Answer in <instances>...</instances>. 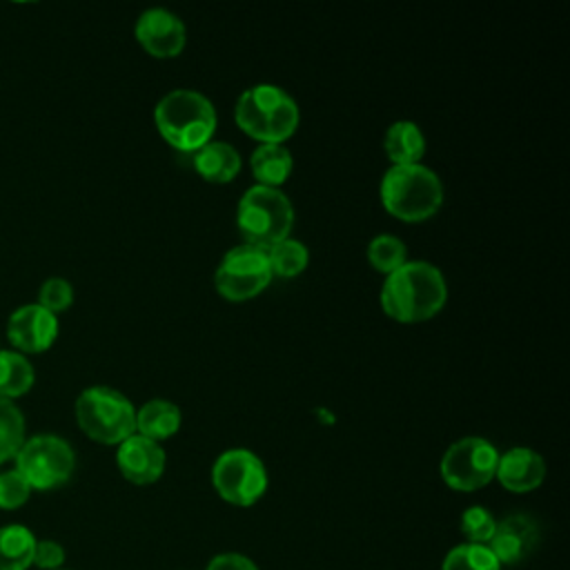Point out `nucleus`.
I'll return each mask as SVG.
<instances>
[{
	"mask_svg": "<svg viewBox=\"0 0 570 570\" xmlns=\"http://www.w3.org/2000/svg\"><path fill=\"white\" fill-rule=\"evenodd\" d=\"M499 450L483 436H463L448 445L439 474L454 492H476L494 481Z\"/></svg>",
	"mask_w": 570,
	"mask_h": 570,
	"instance_id": "6e6552de",
	"label": "nucleus"
},
{
	"mask_svg": "<svg viewBox=\"0 0 570 570\" xmlns=\"http://www.w3.org/2000/svg\"><path fill=\"white\" fill-rule=\"evenodd\" d=\"M272 276L276 278H294L303 274L309 265V249L298 238H281L265 249Z\"/></svg>",
	"mask_w": 570,
	"mask_h": 570,
	"instance_id": "412c9836",
	"label": "nucleus"
},
{
	"mask_svg": "<svg viewBox=\"0 0 570 570\" xmlns=\"http://www.w3.org/2000/svg\"><path fill=\"white\" fill-rule=\"evenodd\" d=\"M367 263L379 274L387 276L407 261L405 243L394 234H379L367 243Z\"/></svg>",
	"mask_w": 570,
	"mask_h": 570,
	"instance_id": "5701e85b",
	"label": "nucleus"
},
{
	"mask_svg": "<svg viewBox=\"0 0 570 570\" xmlns=\"http://www.w3.org/2000/svg\"><path fill=\"white\" fill-rule=\"evenodd\" d=\"M65 563V548L53 539L36 541L33 548V563L40 570H60Z\"/></svg>",
	"mask_w": 570,
	"mask_h": 570,
	"instance_id": "c85d7f7f",
	"label": "nucleus"
},
{
	"mask_svg": "<svg viewBox=\"0 0 570 570\" xmlns=\"http://www.w3.org/2000/svg\"><path fill=\"white\" fill-rule=\"evenodd\" d=\"M29 494H31V488L18 470L0 472V508L2 510H16L24 505Z\"/></svg>",
	"mask_w": 570,
	"mask_h": 570,
	"instance_id": "cd10ccee",
	"label": "nucleus"
},
{
	"mask_svg": "<svg viewBox=\"0 0 570 570\" xmlns=\"http://www.w3.org/2000/svg\"><path fill=\"white\" fill-rule=\"evenodd\" d=\"M60 570H62V568H60Z\"/></svg>",
	"mask_w": 570,
	"mask_h": 570,
	"instance_id": "7c9ffc66",
	"label": "nucleus"
},
{
	"mask_svg": "<svg viewBox=\"0 0 570 570\" xmlns=\"http://www.w3.org/2000/svg\"><path fill=\"white\" fill-rule=\"evenodd\" d=\"M379 303L385 316L401 325L425 323L448 303L445 276L428 261H405L383 278Z\"/></svg>",
	"mask_w": 570,
	"mask_h": 570,
	"instance_id": "f257e3e1",
	"label": "nucleus"
},
{
	"mask_svg": "<svg viewBox=\"0 0 570 570\" xmlns=\"http://www.w3.org/2000/svg\"><path fill=\"white\" fill-rule=\"evenodd\" d=\"M76 468L71 445L56 434H36L16 454V470L31 490H53L67 483Z\"/></svg>",
	"mask_w": 570,
	"mask_h": 570,
	"instance_id": "9d476101",
	"label": "nucleus"
},
{
	"mask_svg": "<svg viewBox=\"0 0 570 570\" xmlns=\"http://www.w3.org/2000/svg\"><path fill=\"white\" fill-rule=\"evenodd\" d=\"M249 169L254 176V185L281 189L287 183L294 169L292 151L281 142H263L249 156Z\"/></svg>",
	"mask_w": 570,
	"mask_h": 570,
	"instance_id": "f3484780",
	"label": "nucleus"
},
{
	"mask_svg": "<svg viewBox=\"0 0 570 570\" xmlns=\"http://www.w3.org/2000/svg\"><path fill=\"white\" fill-rule=\"evenodd\" d=\"M428 149L425 134L414 120H394L383 136V151L390 165H416Z\"/></svg>",
	"mask_w": 570,
	"mask_h": 570,
	"instance_id": "a211bd4d",
	"label": "nucleus"
},
{
	"mask_svg": "<svg viewBox=\"0 0 570 570\" xmlns=\"http://www.w3.org/2000/svg\"><path fill=\"white\" fill-rule=\"evenodd\" d=\"M272 278L265 249L240 243L223 254L214 272V287L225 301L245 303L263 294Z\"/></svg>",
	"mask_w": 570,
	"mask_h": 570,
	"instance_id": "1a4fd4ad",
	"label": "nucleus"
},
{
	"mask_svg": "<svg viewBox=\"0 0 570 570\" xmlns=\"http://www.w3.org/2000/svg\"><path fill=\"white\" fill-rule=\"evenodd\" d=\"M236 227L243 243L267 249L289 236L294 227V205L283 189L252 185L236 205Z\"/></svg>",
	"mask_w": 570,
	"mask_h": 570,
	"instance_id": "39448f33",
	"label": "nucleus"
},
{
	"mask_svg": "<svg viewBox=\"0 0 570 570\" xmlns=\"http://www.w3.org/2000/svg\"><path fill=\"white\" fill-rule=\"evenodd\" d=\"M379 198L392 218L423 223L441 209L445 191L436 171L423 163L390 165L381 178Z\"/></svg>",
	"mask_w": 570,
	"mask_h": 570,
	"instance_id": "20e7f679",
	"label": "nucleus"
},
{
	"mask_svg": "<svg viewBox=\"0 0 570 570\" xmlns=\"http://www.w3.org/2000/svg\"><path fill=\"white\" fill-rule=\"evenodd\" d=\"M205 570H258V566L240 552H220L209 559Z\"/></svg>",
	"mask_w": 570,
	"mask_h": 570,
	"instance_id": "c756f323",
	"label": "nucleus"
},
{
	"mask_svg": "<svg viewBox=\"0 0 570 570\" xmlns=\"http://www.w3.org/2000/svg\"><path fill=\"white\" fill-rule=\"evenodd\" d=\"M160 138L180 154H194L214 140L218 114L214 102L196 89H171L154 107Z\"/></svg>",
	"mask_w": 570,
	"mask_h": 570,
	"instance_id": "f03ea898",
	"label": "nucleus"
},
{
	"mask_svg": "<svg viewBox=\"0 0 570 570\" xmlns=\"http://www.w3.org/2000/svg\"><path fill=\"white\" fill-rule=\"evenodd\" d=\"M494 479L512 494L532 492L546 479V461L537 450L514 445L505 452H499Z\"/></svg>",
	"mask_w": 570,
	"mask_h": 570,
	"instance_id": "2eb2a0df",
	"label": "nucleus"
},
{
	"mask_svg": "<svg viewBox=\"0 0 570 570\" xmlns=\"http://www.w3.org/2000/svg\"><path fill=\"white\" fill-rule=\"evenodd\" d=\"M212 485L223 501L249 508L267 492L269 476L258 454L245 448H232L216 456L212 465Z\"/></svg>",
	"mask_w": 570,
	"mask_h": 570,
	"instance_id": "0eeeda50",
	"label": "nucleus"
},
{
	"mask_svg": "<svg viewBox=\"0 0 570 570\" xmlns=\"http://www.w3.org/2000/svg\"><path fill=\"white\" fill-rule=\"evenodd\" d=\"M7 336L20 354H38L53 345L58 336V318L38 303L22 305L9 316Z\"/></svg>",
	"mask_w": 570,
	"mask_h": 570,
	"instance_id": "4468645a",
	"label": "nucleus"
},
{
	"mask_svg": "<svg viewBox=\"0 0 570 570\" xmlns=\"http://www.w3.org/2000/svg\"><path fill=\"white\" fill-rule=\"evenodd\" d=\"M134 36L142 51L158 60L180 56L187 45L185 22L174 11L163 7H151L142 11L134 24Z\"/></svg>",
	"mask_w": 570,
	"mask_h": 570,
	"instance_id": "9b49d317",
	"label": "nucleus"
},
{
	"mask_svg": "<svg viewBox=\"0 0 570 570\" xmlns=\"http://www.w3.org/2000/svg\"><path fill=\"white\" fill-rule=\"evenodd\" d=\"M191 165L205 183L225 185L240 174L243 158L238 149L232 147L229 142L209 140L207 145H203L198 151L191 154Z\"/></svg>",
	"mask_w": 570,
	"mask_h": 570,
	"instance_id": "dca6fc26",
	"label": "nucleus"
},
{
	"mask_svg": "<svg viewBox=\"0 0 570 570\" xmlns=\"http://www.w3.org/2000/svg\"><path fill=\"white\" fill-rule=\"evenodd\" d=\"M234 120L238 129L263 142H281L289 140L301 122V109L289 91L272 82H258L247 87L234 107Z\"/></svg>",
	"mask_w": 570,
	"mask_h": 570,
	"instance_id": "7ed1b4c3",
	"label": "nucleus"
},
{
	"mask_svg": "<svg viewBox=\"0 0 570 570\" xmlns=\"http://www.w3.org/2000/svg\"><path fill=\"white\" fill-rule=\"evenodd\" d=\"M36 381L33 365L20 352L0 350V396L16 399L31 390Z\"/></svg>",
	"mask_w": 570,
	"mask_h": 570,
	"instance_id": "4be33fe9",
	"label": "nucleus"
},
{
	"mask_svg": "<svg viewBox=\"0 0 570 570\" xmlns=\"http://www.w3.org/2000/svg\"><path fill=\"white\" fill-rule=\"evenodd\" d=\"M76 421L89 439L118 445L136 432V407L122 392L91 385L76 399Z\"/></svg>",
	"mask_w": 570,
	"mask_h": 570,
	"instance_id": "423d86ee",
	"label": "nucleus"
},
{
	"mask_svg": "<svg viewBox=\"0 0 570 570\" xmlns=\"http://www.w3.org/2000/svg\"><path fill=\"white\" fill-rule=\"evenodd\" d=\"M541 543V525L530 514H510L497 521L494 534L488 541L490 552L499 566H521Z\"/></svg>",
	"mask_w": 570,
	"mask_h": 570,
	"instance_id": "f8f14e48",
	"label": "nucleus"
},
{
	"mask_svg": "<svg viewBox=\"0 0 570 570\" xmlns=\"http://www.w3.org/2000/svg\"><path fill=\"white\" fill-rule=\"evenodd\" d=\"M36 537L27 525L11 523L0 528V570H29L33 563Z\"/></svg>",
	"mask_w": 570,
	"mask_h": 570,
	"instance_id": "aec40b11",
	"label": "nucleus"
},
{
	"mask_svg": "<svg viewBox=\"0 0 570 570\" xmlns=\"http://www.w3.org/2000/svg\"><path fill=\"white\" fill-rule=\"evenodd\" d=\"M165 463H167V454L163 445L147 436H140L134 432L122 443H118L116 465L120 474L134 485L156 483L165 472Z\"/></svg>",
	"mask_w": 570,
	"mask_h": 570,
	"instance_id": "ddd939ff",
	"label": "nucleus"
},
{
	"mask_svg": "<svg viewBox=\"0 0 570 570\" xmlns=\"http://www.w3.org/2000/svg\"><path fill=\"white\" fill-rule=\"evenodd\" d=\"M183 423L180 407L167 399H151L136 407V434L156 443L171 439Z\"/></svg>",
	"mask_w": 570,
	"mask_h": 570,
	"instance_id": "6ab92c4d",
	"label": "nucleus"
},
{
	"mask_svg": "<svg viewBox=\"0 0 570 570\" xmlns=\"http://www.w3.org/2000/svg\"><path fill=\"white\" fill-rule=\"evenodd\" d=\"M441 570H501V566L488 546L459 543L443 557Z\"/></svg>",
	"mask_w": 570,
	"mask_h": 570,
	"instance_id": "393cba45",
	"label": "nucleus"
},
{
	"mask_svg": "<svg viewBox=\"0 0 570 570\" xmlns=\"http://www.w3.org/2000/svg\"><path fill=\"white\" fill-rule=\"evenodd\" d=\"M71 303H73V287H71V283L67 278L53 276V278H47L40 285L38 305L45 307L47 312H51V314L65 312V309L71 307Z\"/></svg>",
	"mask_w": 570,
	"mask_h": 570,
	"instance_id": "bb28decb",
	"label": "nucleus"
},
{
	"mask_svg": "<svg viewBox=\"0 0 570 570\" xmlns=\"http://www.w3.org/2000/svg\"><path fill=\"white\" fill-rule=\"evenodd\" d=\"M24 443V416L18 405L0 396V463L16 459Z\"/></svg>",
	"mask_w": 570,
	"mask_h": 570,
	"instance_id": "b1692460",
	"label": "nucleus"
},
{
	"mask_svg": "<svg viewBox=\"0 0 570 570\" xmlns=\"http://www.w3.org/2000/svg\"><path fill=\"white\" fill-rule=\"evenodd\" d=\"M494 528H497V519L483 505H470L468 510H463L459 521V530L465 537V543L488 546V541L494 534Z\"/></svg>",
	"mask_w": 570,
	"mask_h": 570,
	"instance_id": "a878e982",
	"label": "nucleus"
}]
</instances>
